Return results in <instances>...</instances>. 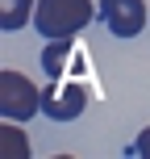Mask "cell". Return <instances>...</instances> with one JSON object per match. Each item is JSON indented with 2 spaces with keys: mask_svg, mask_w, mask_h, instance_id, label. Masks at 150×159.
I'll return each mask as SVG.
<instances>
[{
  "mask_svg": "<svg viewBox=\"0 0 150 159\" xmlns=\"http://www.w3.org/2000/svg\"><path fill=\"white\" fill-rule=\"evenodd\" d=\"M0 143H4V147H0V155H13V159H25V155H29V147H25V134H21V130H17V126H8V117H4V130H0Z\"/></svg>",
  "mask_w": 150,
  "mask_h": 159,
  "instance_id": "cell-6",
  "label": "cell"
},
{
  "mask_svg": "<svg viewBox=\"0 0 150 159\" xmlns=\"http://www.w3.org/2000/svg\"><path fill=\"white\" fill-rule=\"evenodd\" d=\"M42 113L46 117H54V121H71L84 113V92L71 84V88H50L46 92V101H42Z\"/></svg>",
  "mask_w": 150,
  "mask_h": 159,
  "instance_id": "cell-4",
  "label": "cell"
},
{
  "mask_svg": "<svg viewBox=\"0 0 150 159\" xmlns=\"http://www.w3.org/2000/svg\"><path fill=\"white\" fill-rule=\"evenodd\" d=\"M42 101H46V92H38L33 80H25L21 71H8V67L0 71V113L8 121H25L42 113Z\"/></svg>",
  "mask_w": 150,
  "mask_h": 159,
  "instance_id": "cell-2",
  "label": "cell"
},
{
  "mask_svg": "<svg viewBox=\"0 0 150 159\" xmlns=\"http://www.w3.org/2000/svg\"><path fill=\"white\" fill-rule=\"evenodd\" d=\"M134 155H142V159H150V130H142V134L134 138Z\"/></svg>",
  "mask_w": 150,
  "mask_h": 159,
  "instance_id": "cell-7",
  "label": "cell"
},
{
  "mask_svg": "<svg viewBox=\"0 0 150 159\" xmlns=\"http://www.w3.org/2000/svg\"><path fill=\"white\" fill-rule=\"evenodd\" d=\"M33 0H0V30L4 34H17L21 25L33 21Z\"/></svg>",
  "mask_w": 150,
  "mask_h": 159,
  "instance_id": "cell-5",
  "label": "cell"
},
{
  "mask_svg": "<svg viewBox=\"0 0 150 159\" xmlns=\"http://www.w3.org/2000/svg\"><path fill=\"white\" fill-rule=\"evenodd\" d=\"M92 17H96L92 0H38L33 8V25L42 38H75Z\"/></svg>",
  "mask_w": 150,
  "mask_h": 159,
  "instance_id": "cell-1",
  "label": "cell"
},
{
  "mask_svg": "<svg viewBox=\"0 0 150 159\" xmlns=\"http://www.w3.org/2000/svg\"><path fill=\"white\" fill-rule=\"evenodd\" d=\"M96 17L109 25V34L134 38V34H142V25H146V4L142 0H100V13Z\"/></svg>",
  "mask_w": 150,
  "mask_h": 159,
  "instance_id": "cell-3",
  "label": "cell"
}]
</instances>
